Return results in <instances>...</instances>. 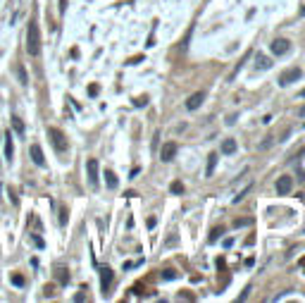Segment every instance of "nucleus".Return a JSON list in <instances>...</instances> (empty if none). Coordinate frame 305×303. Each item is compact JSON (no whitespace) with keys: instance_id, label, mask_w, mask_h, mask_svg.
<instances>
[{"instance_id":"nucleus-1","label":"nucleus","mask_w":305,"mask_h":303,"mask_svg":"<svg viewBox=\"0 0 305 303\" xmlns=\"http://www.w3.org/2000/svg\"><path fill=\"white\" fill-rule=\"evenodd\" d=\"M27 53L31 57L41 55V31L36 22H29V27H27Z\"/></svg>"},{"instance_id":"nucleus-2","label":"nucleus","mask_w":305,"mask_h":303,"mask_svg":"<svg viewBox=\"0 0 305 303\" xmlns=\"http://www.w3.org/2000/svg\"><path fill=\"white\" fill-rule=\"evenodd\" d=\"M48 138H50V143H53V148L57 153H67V148H69V143H67L65 134L57 129V127H48Z\"/></svg>"},{"instance_id":"nucleus-3","label":"nucleus","mask_w":305,"mask_h":303,"mask_svg":"<svg viewBox=\"0 0 305 303\" xmlns=\"http://www.w3.org/2000/svg\"><path fill=\"white\" fill-rule=\"evenodd\" d=\"M301 77H303V69H298V67L286 69V72H281V77H279V86H291V84L298 82Z\"/></svg>"},{"instance_id":"nucleus-4","label":"nucleus","mask_w":305,"mask_h":303,"mask_svg":"<svg viewBox=\"0 0 305 303\" xmlns=\"http://www.w3.org/2000/svg\"><path fill=\"white\" fill-rule=\"evenodd\" d=\"M176 151H179V146L176 143H162V148H160V160L162 163H172L174 158H176Z\"/></svg>"},{"instance_id":"nucleus-5","label":"nucleus","mask_w":305,"mask_h":303,"mask_svg":"<svg viewBox=\"0 0 305 303\" xmlns=\"http://www.w3.org/2000/svg\"><path fill=\"white\" fill-rule=\"evenodd\" d=\"M269 50H272L277 57L279 55H286V53L291 50V43L286 41V39H274V41H272V45H269Z\"/></svg>"},{"instance_id":"nucleus-6","label":"nucleus","mask_w":305,"mask_h":303,"mask_svg":"<svg viewBox=\"0 0 305 303\" xmlns=\"http://www.w3.org/2000/svg\"><path fill=\"white\" fill-rule=\"evenodd\" d=\"M86 172H88V184H91L93 189L98 186V160H88L86 163Z\"/></svg>"},{"instance_id":"nucleus-7","label":"nucleus","mask_w":305,"mask_h":303,"mask_svg":"<svg viewBox=\"0 0 305 303\" xmlns=\"http://www.w3.org/2000/svg\"><path fill=\"white\" fill-rule=\"evenodd\" d=\"M291 189H293V179H291V177H286V174H284V177H279V179H277V193H279V196H286Z\"/></svg>"},{"instance_id":"nucleus-8","label":"nucleus","mask_w":305,"mask_h":303,"mask_svg":"<svg viewBox=\"0 0 305 303\" xmlns=\"http://www.w3.org/2000/svg\"><path fill=\"white\" fill-rule=\"evenodd\" d=\"M203 100H205V93H203V91L193 93V96L186 100V110H198L200 105H203Z\"/></svg>"},{"instance_id":"nucleus-9","label":"nucleus","mask_w":305,"mask_h":303,"mask_svg":"<svg viewBox=\"0 0 305 303\" xmlns=\"http://www.w3.org/2000/svg\"><path fill=\"white\" fill-rule=\"evenodd\" d=\"M29 151H31V160H34L36 165H39V167L45 165V158H43V151H41L39 143H31V148H29Z\"/></svg>"},{"instance_id":"nucleus-10","label":"nucleus","mask_w":305,"mask_h":303,"mask_svg":"<svg viewBox=\"0 0 305 303\" xmlns=\"http://www.w3.org/2000/svg\"><path fill=\"white\" fill-rule=\"evenodd\" d=\"M110 284H112V270H110V267H103V270H100V289L107 291Z\"/></svg>"},{"instance_id":"nucleus-11","label":"nucleus","mask_w":305,"mask_h":303,"mask_svg":"<svg viewBox=\"0 0 305 303\" xmlns=\"http://www.w3.org/2000/svg\"><path fill=\"white\" fill-rule=\"evenodd\" d=\"M236 148H239V146H236V141H234V138H224V141H222V146H219V151L224 153V155L236 153Z\"/></svg>"},{"instance_id":"nucleus-12","label":"nucleus","mask_w":305,"mask_h":303,"mask_svg":"<svg viewBox=\"0 0 305 303\" xmlns=\"http://www.w3.org/2000/svg\"><path fill=\"white\" fill-rule=\"evenodd\" d=\"M14 74H17V79H19V84H22V86H29V77H27V69H24V65H14Z\"/></svg>"},{"instance_id":"nucleus-13","label":"nucleus","mask_w":305,"mask_h":303,"mask_svg":"<svg viewBox=\"0 0 305 303\" xmlns=\"http://www.w3.org/2000/svg\"><path fill=\"white\" fill-rule=\"evenodd\" d=\"M12 153H14V146H12V134L7 131V134H5V158H7V160H12Z\"/></svg>"},{"instance_id":"nucleus-14","label":"nucleus","mask_w":305,"mask_h":303,"mask_svg":"<svg viewBox=\"0 0 305 303\" xmlns=\"http://www.w3.org/2000/svg\"><path fill=\"white\" fill-rule=\"evenodd\" d=\"M255 67L258 69H269L272 67V62H269V57L267 55H260V53H258V55H255Z\"/></svg>"},{"instance_id":"nucleus-15","label":"nucleus","mask_w":305,"mask_h":303,"mask_svg":"<svg viewBox=\"0 0 305 303\" xmlns=\"http://www.w3.org/2000/svg\"><path fill=\"white\" fill-rule=\"evenodd\" d=\"M105 181H107V186H110V189H117V184H120L112 170H105Z\"/></svg>"},{"instance_id":"nucleus-16","label":"nucleus","mask_w":305,"mask_h":303,"mask_svg":"<svg viewBox=\"0 0 305 303\" xmlns=\"http://www.w3.org/2000/svg\"><path fill=\"white\" fill-rule=\"evenodd\" d=\"M215 165H217V153H210V158H208V170H205V174H208V177H213Z\"/></svg>"},{"instance_id":"nucleus-17","label":"nucleus","mask_w":305,"mask_h":303,"mask_svg":"<svg viewBox=\"0 0 305 303\" xmlns=\"http://www.w3.org/2000/svg\"><path fill=\"white\" fill-rule=\"evenodd\" d=\"M251 189H253V184H246V189H243V191H239L236 196H234V203H241V201H243V198L248 196V191H251Z\"/></svg>"},{"instance_id":"nucleus-18","label":"nucleus","mask_w":305,"mask_h":303,"mask_svg":"<svg viewBox=\"0 0 305 303\" xmlns=\"http://www.w3.org/2000/svg\"><path fill=\"white\" fill-rule=\"evenodd\" d=\"M274 141H279L277 136H267L265 141H262V143H260V146H258V148H260V151H267V148H269V146H272V143H274Z\"/></svg>"},{"instance_id":"nucleus-19","label":"nucleus","mask_w":305,"mask_h":303,"mask_svg":"<svg viewBox=\"0 0 305 303\" xmlns=\"http://www.w3.org/2000/svg\"><path fill=\"white\" fill-rule=\"evenodd\" d=\"M133 105H136V108H146V105H148V98H146V96L133 98Z\"/></svg>"},{"instance_id":"nucleus-20","label":"nucleus","mask_w":305,"mask_h":303,"mask_svg":"<svg viewBox=\"0 0 305 303\" xmlns=\"http://www.w3.org/2000/svg\"><path fill=\"white\" fill-rule=\"evenodd\" d=\"M12 124H14V129H17L19 134H24V122H22L19 117H12Z\"/></svg>"},{"instance_id":"nucleus-21","label":"nucleus","mask_w":305,"mask_h":303,"mask_svg":"<svg viewBox=\"0 0 305 303\" xmlns=\"http://www.w3.org/2000/svg\"><path fill=\"white\" fill-rule=\"evenodd\" d=\"M57 279H60L62 284H67V282H69V275H67V270H62V267H60V270H57Z\"/></svg>"},{"instance_id":"nucleus-22","label":"nucleus","mask_w":305,"mask_h":303,"mask_svg":"<svg viewBox=\"0 0 305 303\" xmlns=\"http://www.w3.org/2000/svg\"><path fill=\"white\" fill-rule=\"evenodd\" d=\"M172 193H184V184H181V181H174V184H172Z\"/></svg>"},{"instance_id":"nucleus-23","label":"nucleus","mask_w":305,"mask_h":303,"mask_svg":"<svg viewBox=\"0 0 305 303\" xmlns=\"http://www.w3.org/2000/svg\"><path fill=\"white\" fill-rule=\"evenodd\" d=\"M222 234H224L222 229H213V234H210V244H215V241H217V239H219Z\"/></svg>"},{"instance_id":"nucleus-24","label":"nucleus","mask_w":305,"mask_h":303,"mask_svg":"<svg viewBox=\"0 0 305 303\" xmlns=\"http://www.w3.org/2000/svg\"><path fill=\"white\" fill-rule=\"evenodd\" d=\"M12 282L17 284V287H24V277L22 275H12Z\"/></svg>"},{"instance_id":"nucleus-25","label":"nucleus","mask_w":305,"mask_h":303,"mask_svg":"<svg viewBox=\"0 0 305 303\" xmlns=\"http://www.w3.org/2000/svg\"><path fill=\"white\" fill-rule=\"evenodd\" d=\"M174 277H176L174 270H165V272H162V279H174Z\"/></svg>"},{"instance_id":"nucleus-26","label":"nucleus","mask_w":305,"mask_h":303,"mask_svg":"<svg viewBox=\"0 0 305 303\" xmlns=\"http://www.w3.org/2000/svg\"><path fill=\"white\" fill-rule=\"evenodd\" d=\"M34 244H36L39 248H43V239H41V236H34Z\"/></svg>"},{"instance_id":"nucleus-27","label":"nucleus","mask_w":305,"mask_h":303,"mask_svg":"<svg viewBox=\"0 0 305 303\" xmlns=\"http://www.w3.org/2000/svg\"><path fill=\"white\" fill-rule=\"evenodd\" d=\"M88 93H91V96H98V86H95V84H93L91 88H88Z\"/></svg>"},{"instance_id":"nucleus-28","label":"nucleus","mask_w":305,"mask_h":303,"mask_svg":"<svg viewBox=\"0 0 305 303\" xmlns=\"http://www.w3.org/2000/svg\"><path fill=\"white\" fill-rule=\"evenodd\" d=\"M243 224H251V220H236V227H243Z\"/></svg>"},{"instance_id":"nucleus-29","label":"nucleus","mask_w":305,"mask_h":303,"mask_svg":"<svg viewBox=\"0 0 305 303\" xmlns=\"http://www.w3.org/2000/svg\"><path fill=\"white\" fill-rule=\"evenodd\" d=\"M65 7H67V0H60V12H65Z\"/></svg>"},{"instance_id":"nucleus-30","label":"nucleus","mask_w":305,"mask_h":303,"mask_svg":"<svg viewBox=\"0 0 305 303\" xmlns=\"http://www.w3.org/2000/svg\"><path fill=\"white\" fill-rule=\"evenodd\" d=\"M298 117H305V105L301 108V110H298Z\"/></svg>"},{"instance_id":"nucleus-31","label":"nucleus","mask_w":305,"mask_h":303,"mask_svg":"<svg viewBox=\"0 0 305 303\" xmlns=\"http://www.w3.org/2000/svg\"><path fill=\"white\" fill-rule=\"evenodd\" d=\"M301 267H303V275H305V258H301Z\"/></svg>"},{"instance_id":"nucleus-32","label":"nucleus","mask_w":305,"mask_h":303,"mask_svg":"<svg viewBox=\"0 0 305 303\" xmlns=\"http://www.w3.org/2000/svg\"><path fill=\"white\" fill-rule=\"evenodd\" d=\"M301 14H305V5H303V10H301Z\"/></svg>"},{"instance_id":"nucleus-33","label":"nucleus","mask_w":305,"mask_h":303,"mask_svg":"<svg viewBox=\"0 0 305 303\" xmlns=\"http://www.w3.org/2000/svg\"><path fill=\"white\" fill-rule=\"evenodd\" d=\"M301 96H305V88H303V91H301Z\"/></svg>"},{"instance_id":"nucleus-34","label":"nucleus","mask_w":305,"mask_h":303,"mask_svg":"<svg viewBox=\"0 0 305 303\" xmlns=\"http://www.w3.org/2000/svg\"><path fill=\"white\" fill-rule=\"evenodd\" d=\"M303 127H305V122H303Z\"/></svg>"}]
</instances>
